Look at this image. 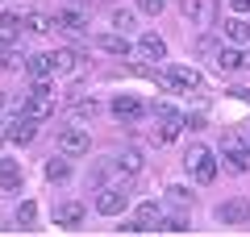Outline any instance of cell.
Here are the masks:
<instances>
[{
  "label": "cell",
  "instance_id": "obj_29",
  "mask_svg": "<svg viewBox=\"0 0 250 237\" xmlns=\"http://www.w3.org/2000/svg\"><path fill=\"white\" fill-rule=\"evenodd\" d=\"M175 138H179V125L159 121V129H154V141H159V146H167V141H175Z\"/></svg>",
  "mask_w": 250,
  "mask_h": 237
},
{
  "label": "cell",
  "instance_id": "obj_25",
  "mask_svg": "<svg viewBox=\"0 0 250 237\" xmlns=\"http://www.w3.org/2000/svg\"><path fill=\"white\" fill-rule=\"evenodd\" d=\"M217 50H221V42H217V34H200V38H196V54H200V59H213Z\"/></svg>",
  "mask_w": 250,
  "mask_h": 237
},
{
  "label": "cell",
  "instance_id": "obj_35",
  "mask_svg": "<svg viewBox=\"0 0 250 237\" xmlns=\"http://www.w3.org/2000/svg\"><path fill=\"white\" fill-rule=\"evenodd\" d=\"M34 96H50V83L46 79H34Z\"/></svg>",
  "mask_w": 250,
  "mask_h": 237
},
{
  "label": "cell",
  "instance_id": "obj_28",
  "mask_svg": "<svg viewBox=\"0 0 250 237\" xmlns=\"http://www.w3.org/2000/svg\"><path fill=\"white\" fill-rule=\"evenodd\" d=\"M154 117H159V121H167V125H179V129H184V117H179L171 104H154Z\"/></svg>",
  "mask_w": 250,
  "mask_h": 237
},
{
  "label": "cell",
  "instance_id": "obj_6",
  "mask_svg": "<svg viewBox=\"0 0 250 237\" xmlns=\"http://www.w3.org/2000/svg\"><path fill=\"white\" fill-rule=\"evenodd\" d=\"M83 217H88V208H83L80 200H62V204H54V225H59V229H80Z\"/></svg>",
  "mask_w": 250,
  "mask_h": 237
},
{
  "label": "cell",
  "instance_id": "obj_4",
  "mask_svg": "<svg viewBox=\"0 0 250 237\" xmlns=\"http://www.w3.org/2000/svg\"><path fill=\"white\" fill-rule=\"evenodd\" d=\"M125 204H129L125 187H100L96 192V212H104V217H121Z\"/></svg>",
  "mask_w": 250,
  "mask_h": 237
},
{
  "label": "cell",
  "instance_id": "obj_18",
  "mask_svg": "<svg viewBox=\"0 0 250 237\" xmlns=\"http://www.w3.org/2000/svg\"><path fill=\"white\" fill-rule=\"evenodd\" d=\"M159 220H163L159 204H138V225H142V233H159Z\"/></svg>",
  "mask_w": 250,
  "mask_h": 237
},
{
  "label": "cell",
  "instance_id": "obj_16",
  "mask_svg": "<svg viewBox=\"0 0 250 237\" xmlns=\"http://www.w3.org/2000/svg\"><path fill=\"white\" fill-rule=\"evenodd\" d=\"M221 34L229 38L233 46H250V21H242V17H229V21L221 25Z\"/></svg>",
  "mask_w": 250,
  "mask_h": 237
},
{
  "label": "cell",
  "instance_id": "obj_23",
  "mask_svg": "<svg viewBox=\"0 0 250 237\" xmlns=\"http://www.w3.org/2000/svg\"><path fill=\"white\" fill-rule=\"evenodd\" d=\"M108 21H113V29H117V34H129V29H138L134 13H125V9H113V17H108Z\"/></svg>",
  "mask_w": 250,
  "mask_h": 237
},
{
  "label": "cell",
  "instance_id": "obj_36",
  "mask_svg": "<svg viewBox=\"0 0 250 237\" xmlns=\"http://www.w3.org/2000/svg\"><path fill=\"white\" fill-rule=\"evenodd\" d=\"M229 4H233L238 13H250V0H229Z\"/></svg>",
  "mask_w": 250,
  "mask_h": 237
},
{
  "label": "cell",
  "instance_id": "obj_31",
  "mask_svg": "<svg viewBox=\"0 0 250 237\" xmlns=\"http://www.w3.org/2000/svg\"><path fill=\"white\" fill-rule=\"evenodd\" d=\"M34 220H38V204L34 200H25V204H21V208H17V225H34Z\"/></svg>",
  "mask_w": 250,
  "mask_h": 237
},
{
  "label": "cell",
  "instance_id": "obj_13",
  "mask_svg": "<svg viewBox=\"0 0 250 237\" xmlns=\"http://www.w3.org/2000/svg\"><path fill=\"white\" fill-rule=\"evenodd\" d=\"M138 54H142L146 62H163V59H167V42H163L159 34H142V42H138Z\"/></svg>",
  "mask_w": 250,
  "mask_h": 237
},
{
  "label": "cell",
  "instance_id": "obj_21",
  "mask_svg": "<svg viewBox=\"0 0 250 237\" xmlns=\"http://www.w3.org/2000/svg\"><path fill=\"white\" fill-rule=\"evenodd\" d=\"M25 71H29L34 79H46V75H54V71H50V54H29V59H25Z\"/></svg>",
  "mask_w": 250,
  "mask_h": 237
},
{
  "label": "cell",
  "instance_id": "obj_39",
  "mask_svg": "<svg viewBox=\"0 0 250 237\" xmlns=\"http://www.w3.org/2000/svg\"><path fill=\"white\" fill-rule=\"evenodd\" d=\"M0 141H9V138H4V125H0Z\"/></svg>",
  "mask_w": 250,
  "mask_h": 237
},
{
  "label": "cell",
  "instance_id": "obj_15",
  "mask_svg": "<svg viewBox=\"0 0 250 237\" xmlns=\"http://www.w3.org/2000/svg\"><path fill=\"white\" fill-rule=\"evenodd\" d=\"M113 113H117V121H138L146 108H142V100H138V96H117L113 100Z\"/></svg>",
  "mask_w": 250,
  "mask_h": 237
},
{
  "label": "cell",
  "instance_id": "obj_20",
  "mask_svg": "<svg viewBox=\"0 0 250 237\" xmlns=\"http://www.w3.org/2000/svg\"><path fill=\"white\" fill-rule=\"evenodd\" d=\"M46 179H50V183H67V179H71V162H67V158H50V162H46Z\"/></svg>",
  "mask_w": 250,
  "mask_h": 237
},
{
  "label": "cell",
  "instance_id": "obj_12",
  "mask_svg": "<svg viewBox=\"0 0 250 237\" xmlns=\"http://www.w3.org/2000/svg\"><path fill=\"white\" fill-rule=\"evenodd\" d=\"M17 113H29L34 121H46V117L54 113V96H25L17 104Z\"/></svg>",
  "mask_w": 250,
  "mask_h": 237
},
{
  "label": "cell",
  "instance_id": "obj_30",
  "mask_svg": "<svg viewBox=\"0 0 250 237\" xmlns=\"http://www.w3.org/2000/svg\"><path fill=\"white\" fill-rule=\"evenodd\" d=\"M159 233H188V220L184 217H163L159 220Z\"/></svg>",
  "mask_w": 250,
  "mask_h": 237
},
{
  "label": "cell",
  "instance_id": "obj_38",
  "mask_svg": "<svg viewBox=\"0 0 250 237\" xmlns=\"http://www.w3.org/2000/svg\"><path fill=\"white\" fill-rule=\"evenodd\" d=\"M242 141H246V146H250V129H246V133H242Z\"/></svg>",
  "mask_w": 250,
  "mask_h": 237
},
{
  "label": "cell",
  "instance_id": "obj_1",
  "mask_svg": "<svg viewBox=\"0 0 250 237\" xmlns=\"http://www.w3.org/2000/svg\"><path fill=\"white\" fill-rule=\"evenodd\" d=\"M221 162L229 175H246L250 171V146H242L238 133H225L221 138Z\"/></svg>",
  "mask_w": 250,
  "mask_h": 237
},
{
  "label": "cell",
  "instance_id": "obj_8",
  "mask_svg": "<svg viewBox=\"0 0 250 237\" xmlns=\"http://www.w3.org/2000/svg\"><path fill=\"white\" fill-rule=\"evenodd\" d=\"M179 9H184V17H192V21H196L200 29H208V25L217 21V4H213V0H184Z\"/></svg>",
  "mask_w": 250,
  "mask_h": 237
},
{
  "label": "cell",
  "instance_id": "obj_37",
  "mask_svg": "<svg viewBox=\"0 0 250 237\" xmlns=\"http://www.w3.org/2000/svg\"><path fill=\"white\" fill-rule=\"evenodd\" d=\"M4 104H9V96H4V92H0V108H4Z\"/></svg>",
  "mask_w": 250,
  "mask_h": 237
},
{
  "label": "cell",
  "instance_id": "obj_33",
  "mask_svg": "<svg viewBox=\"0 0 250 237\" xmlns=\"http://www.w3.org/2000/svg\"><path fill=\"white\" fill-rule=\"evenodd\" d=\"M104 175H108V167H104V162H96V167H92V175H88V183L104 187Z\"/></svg>",
  "mask_w": 250,
  "mask_h": 237
},
{
  "label": "cell",
  "instance_id": "obj_24",
  "mask_svg": "<svg viewBox=\"0 0 250 237\" xmlns=\"http://www.w3.org/2000/svg\"><path fill=\"white\" fill-rule=\"evenodd\" d=\"M117 167H121L125 175H138V171H142V154H138V150H125V154L117 158Z\"/></svg>",
  "mask_w": 250,
  "mask_h": 237
},
{
  "label": "cell",
  "instance_id": "obj_32",
  "mask_svg": "<svg viewBox=\"0 0 250 237\" xmlns=\"http://www.w3.org/2000/svg\"><path fill=\"white\" fill-rule=\"evenodd\" d=\"M163 4H167V0H138V13H146V17H159Z\"/></svg>",
  "mask_w": 250,
  "mask_h": 237
},
{
  "label": "cell",
  "instance_id": "obj_22",
  "mask_svg": "<svg viewBox=\"0 0 250 237\" xmlns=\"http://www.w3.org/2000/svg\"><path fill=\"white\" fill-rule=\"evenodd\" d=\"M25 29H29V34H54V17H46V13H29Z\"/></svg>",
  "mask_w": 250,
  "mask_h": 237
},
{
  "label": "cell",
  "instance_id": "obj_9",
  "mask_svg": "<svg viewBox=\"0 0 250 237\" xmlns=\"http://www.w3.org/2000/svg\"><path fill=\"white\" fill-rule=\"evenodd\" d=\"M217 220H221V225H246V220H250V200H225V204H217Z\"/></svg>",
  "mask_w": 250,
  "mask_h": 237
},
{
  "label": "cell",
  "instance_id": "obj_2",
  "mask_svg": "<svg viewBox=\"0 0 250 237\" xmlns=\"http://www.w3.org/2000/svg\"><path fill=\"white\" fill-rule=\"evenodd\" d=\"M167 75H171V83H175V92H184V96H192V92H200V88H205L200 71H196V67H188V62H171V67H167Z\"/></svg>",
  "mask_w": 250,
  "mask_h": 237
},
{
  "label": "cell",
  "instance_id": "obj_27",
  "mask_svg": "<svg viewBox=\"0 0 250 237\" xmlns=\"http://www.w3.org/2000/svg\"><path fill=\"white\" fill-rule=\"evenodd\" d=\"M167 200H171V204H179V208H188V204L196 200V196L188 192V187H184V183H171V187H167Z\"/></svg>",
  "mask_w": 250,
  "mask_h": 237
},
{
  "label": "cell",
  "instance_id": "obj_11",
  "mask_svg": "<svg viewBox=\"0 0 250 237\" xmlns=\"http://www.w3.org/2000/svg\"><path fill=\"white\" fill-rule=\"evenodd\" d=\"M80 62H88L83 50H50V71H54V75H71Z\"/></svg>",
  "mask_w": 250,
  "mask_h": 237
},
{
  "label": "cell",
  "instance_id": "obj_5",
  "mask_svg": "<svg viewBox=\"0 0 250 237\" xmlns=\"http://www.w3.org/2000/svg\"><path fill=\"white\" fill-rule=\"evenodd\" d=\"M34 133H38V121H34L29 113H17L9 125H4V138L17 141V146H29V141H34Z\"/></svg>",
  "mask_w": 250,
  "mask_h": 237
},
{
  "label": "cell",
  "instance_id": "obj_17",
  "mask_svg": "<svg viewBox=\"0 0 250 237\" xmlns=\"http://www.w3.org/2000/svg\"><path fill=\"white\" fill-rule=\"evenodd\" d=\"M0 187H4V192H17V187H21V162L0 158Z\"/></svg>",
  "mask_w": 250,
  "mask_h": 237
},
{
  "label": "cell",
  "instance_id": "obj_34",
  "mask_svg": "<svg viewBox=\"0 0 250 237\" xmlns=\"http://www.w3.org/2000/svg\"><path fill=\"white\" fill-rule=\"evenodd\" d=\"M117 233H142V225H138V217H134V220H121V225H117Z\"/></svg>",
  "mask_w": 250,
  "mask_h": 237
},
{
  "label": "cell",
  "instance_id": "obj_14",
  "mask_svg": "<svg viewBox=\"0 0 250 237\" xmlns=\"http://www.w3.org/2000/svg\"><path fill=\"white\" fill-rule=\"evenodd\" d=\"M92 46H96V50H104V54H129V38L125 34H96L92 38Z\"/></svg>",
  "mask_w": 250,
  "mask_h": 237
},
{
  "label": "cell",
  "instance_id": "obj_10",
  "mask_svg": "<svg viewBox=\"0 0 250 237\" xmlns=\"http://www.w3.org/2000/svg\"><path fill=\"white\" fill-rule=\"evenodd\" d=\"M54 29H67V34H88V13H83V9H59V13H54Z\"/></svg>",
  "mask_w": 250,
  "mask_h": 237
},
{
  "label": "cell",
  "instance_id": "obj_19",
  "mask_svg": "<svg viewBox=\"0 0 250 237\" xmlns=\"http://www.w3.org/2000/svg\"><path fill=\"white\" fill-rule=\"evenodd\" d=\"M217 171H221V167L213 162V154H205V158L196 162V167H192V179H196V183H213V179H217Z\"/></svg>",
  "mask_w": 250,
  "mask_h": 237
},
{
  "label": "cell",
  "instance_id": "obj_3",
  "mask_svg": "<svg viewBox=\"0 0 250 237\" xmlns=\"http://www.w3.org/2000/svg\"><path fill=\"white\" fill-rule=\"evenodd\" d=\"M213 59H217V71H221V75H238V71H250V54L242 50V46H221Z\"/></svg>",
  "mask_w": 250,
  "mask_h": 237
},
{
  "label": "cell",
  "instance_id": "obj_7",
  "mask_svg": "<svg viewBox=\"0 0 250 237\" xmlns=\"http://www.w3.org/2000/svg\"><path fill=\"white\" fill-rule=\"evenodd\" d=\"M88 146H92L88 129H75V125L59 129V150H62V154H88Z\"/></svg>",
  "mask_w": 250,
  "mask_h": 237
},
{
  "label": "cell",
  "instance_id": "obj_26",
  "mask_svg": "<svg viewBox=\"0 0 250 237\" xmlns=\"http://www.w3.org/2000/svg\"><path fill=\"white\" fill-rule=\"evenodd\" d=\"M17 29H25V17H17V13H0V34L13 38Z\"/></svg>",
  "mask_w": 250,
  "mask_h": 237
}]
</instances>
